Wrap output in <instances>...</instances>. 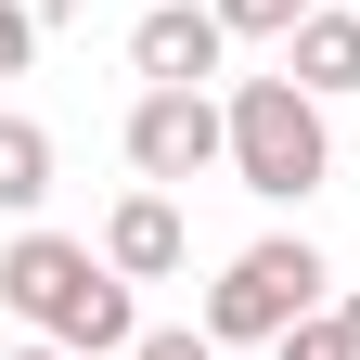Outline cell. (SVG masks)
Wrapping results in <instances>:
<instances>
[{"instance_id": "obj_14", "label": "cell", "mask_w": 360, "mask_h": 360, "mask_svg": "<svg viewBox=\"0 0 360 360\" xmlns=\"http://www.w3.org/2000/svg\"><path fill=\"white\" fill-rule=\"evenodd\" d=\"M13 360H77V347H52V335H39V347H13Z\"/></svg>"}, {"instance_id": "obj_1", "label": "cell", "mask_w": 360, "mask_h": 360, "mask_svg": "<svg viewBox=\"0 0 360 360\" xmlns=\"http://www.w3.org/2000/svg\"><path fill=\"white\" fill-rule=\"evenodd\" d=\"M0 309H13V322H39L52 347H77V360L142 347V322H129V270L90 257L77 232H13V245H0Z\"/></svg>"}, {"instance_id": "obj_2", "label": "cell", "mask_w": 360, "mask_h": 360, "mask_svg": "<svg viewBox=\"0 0 360 360\" xmlns=\"http://www.w3.org/2000/svg\"><path fill=\"white\" fill-rule=\"evenodd\" d=\"M335 167V129H322V90H296L283 65L270 77H232V180L270 206H309Z\"/></svg>"}, {"instance_id": "obj_13", "label": "cell", "mask_w": 360, "mask_h": 360, "mask_svg": "<svg viewBox=\"0 0 360 360\" xmlns=\"http://www.w3.org/2000/svg\"><path fill=\"white\" fill-rule=\"evenodd\" d=\"M335 322H347V347H360V283H347V296H335Z\"/></svg>"}, {"instance_id": "obj_6", "label": "cell", "mask_w": 360, "mask_h": 360, "mask_svg": "<svg viewBox=\"0 0 360 360\" xmlns=\"http://www.w3.org/2000/svg\"><path fill=\"white\" fill-rule=\"evenodd\" d=\"M103 257L129 270V283H167V270L193 257V232H180V206H167V193H129V206L103 219Z\"/></svg>"}, {"instance_id": "obj_4", "label": "cell", "mask_w": 360, "mask_h": 360, "mask_svg": "<svg viewBox=\"0 0 360 360\" xmlns=\"http://www.w3.org/2000/svg\"><path fill=\"white\" fill-rule=\"evenodd\" d=\"M129 167H142L155 193L232 167V103H219V90H142V103H129Z\"/></svg>"}, {"instance_id": "obj_9", "label": "cell", "mask_w": 360, "mask_h": 360, "mask_svg": "<svg viewBox=\"0 0 360 360\" xmlns=\"http://www.w3.org/2000/svg\"><path fill=\"white\" fill-rule=\"evenodd\" d=\"M309 13H322V0H219V26H232V39H296Z\"/></svg>"}, {"instance_id": "obj_8", "label": "cell", "mask_w": 360, "mask_h": 360, "mask_svg": "<svg viewBox=\"0 0 360 360\" xmlns=\"http://www.w3.org/2000/svg\"><path fill=\"white\" fill-rule=\"evenodd\" d=\"M39 193H52V129H39V116H0V206H39Z\"/></svg>"}, {"instance_id": "obj_11", "label": "cell", "mask_w": 360, "mask_h": 360, "mask_svg": "<svg viewBox=\"0 0 360 360\" xmlns=\"http://www.w3.org/2000/svg\"><path fill=\"white\" fill-rule=\"evenodd\" d=\"M129 360H219V335H206V322H155Z\"/></svg>"}, {"instance_id": "obj_7", "label": "cell", "mask_w": 360, "mask_h": 360, "mask_svg": "<svg viewBox=\"0 0 360 360\" xmlns=\"http://www.w3.org/2000/svg\"><path fill=\"white\" fill-rule=\"evenodd\" d=\"M283 77L322 90V103H335V90H360V13H309V26L283 39Z\"/></svg>"}, {"instance_id": "obj_10", "label": "cell", "mask_w": 360, "mask_h": 360, "mask_svg": "<svg viewBox=\"0 0 360 360\" xmlns=\"http://www.w3.org/2000/svg\"><path fill=\"white\" fill-rule=\"evenodd\" d=\"M283 360H360V347H347V322H335V309H309V322L283 335Z\"/></svg>"}, {"instance_id": "obj_5", "label": "cell", "mask_w": 360, "mask_h": 360, "mask_svg": "<svg viewBox=\"0 0 360 360\" xmlns=\"http://www.w3.org/2000/svg\"><path fill=\"white\" fill-rule=\"evenodd\" d=\"M219 52H232V26H219V0H155L142 26H129V65H142V90H206Z\"/></svg>"}, {"instance_id": "obj_12", "label": "cell", "mask_w": 360, "mask_h": 360, "mask_svg": "<svg viewBox=\"0 0 360 360\" xmlns=\"http://www.w3.org/2000/svg\"><path fill=\"white\" fill-rule=\"evenodd\" d=\"M26 52H39V0H0V77H26Z\"/></svg>"}, {"instance_id": "obj_3", "label": "cell", "mask_w": 360, "mask_h": 360, "mask_svg": "<svg viewBox=\"0 0 360 360\" xmlns=\"http://www.w3.org/2000/svg\"><path fill=\"white\" fill-rule=\"evenodd\" d=\"M322 296H335L322 245H309V232H257V245L206 283V335H219V347H283Z\"/></svg>"}]
</instances>
